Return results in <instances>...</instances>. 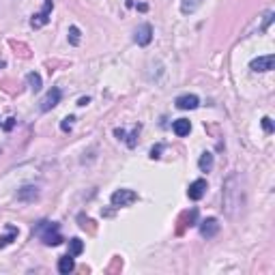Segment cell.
I'll return each mask as SVG.
<instances>
[{
	"label": "cell",
	"instance_id": "obj_1",
	"mask_svg": "<svg viewBox=\"0 0 275 275\" xmlns=\"http://www.w3.org/2000/svg\"><path fill=\"white\" fill-rule=\"evenodd\" d=\"M241 177L232 174L223 185V209L230 217H239L245 209V187L241 185Z\"/></svg>",
	"mask_w": 275,
	"mask_h": 275
},
{
	"label": "cell",
	"instance_id": "obj_2",
	"mask_svg": "<svg viewBox=\"0 0 275 275\" xmlns=\"http://www.w3.org/2000/svg\"><path fill=\"white\" fill-rule=\"evenodd\" d=\"M37 234L41 237V241L45 243V245H60V243H63V234H60V230H58L56 223L39 221Z\"/></svg>",
	"mask_w": 275,
	"mask_h": 275
},
{
	"label": "cell",
	"instance_id": "obj_3",
	"mask_svg": "<svg viewBox=\"0 0 275 275\" xmlns=\"http://www.w3.org/2000/svg\"><path fill=\"white\" fill-rule=\"evenodd\" d=\"M136 200H138V193L134 189H116L110 198V202L114 207H129V205H134Z\"/></svg>",
	"mask_w": 275,
	"mask_h": 275
},
{
	"label": "cell",
	"instance_id": "obj_4",
	"mask_svg": "<svg viewBox=\"0 0 275 275\" xmlns=\"http://www.w3.org/2000/svg\"><path fill=\"white\" fill-rule=\"evenodd\" d=\"M52 9H54V3H52V0H45V7H43L39 13L33 15V19H30V26H33V28H43V26L49 22Z\"/></svg>",
	"mask_w": 275,
	"mask_h": 275
},
{
	"label": "cell",
	"instance_id": "obj_5",
	"mask_svg": "<svg viewBox=\"0 0 275 275\" xmlns=\"http://www.w3.org/2000/svg\"><path fill=\"white\" fill-rule=\"evenodd\" d=\"M134 41L138 45H142V47L148 45L153 41V26L151 24H140L136 28V33H134Z\"/></svg>",
	"mask_w": 275,
	"mask_h": 275
},
{
	"label": "cell",
	"instance_id": "obj_6",
	"mask_svg": "<svg viewBox=\"0 0 275 275\" xmlns=\"http://www.w3.org/2000/svg\"><path fill=\"white\" fill-rule=\"evenodd\" d=\"M60 104V88H52L47 90V95L41 99V106H39V110L41 112H49L52 108H56Z\"/></svg>",
	"mask_w": 275,
	"mask_h": 275
},
{
	"label": "cell",
	"instance_id": "obj_7",
	"mask_svg": "<svg viewBox=\"0 0 275 275\" xmlns=\"http://www.w3.org/2000/svg\"><path fill=\"white\" fill-rule=\"evenodd\" d=\"M219 232V221L215 217H209L205 221H200V234L202 239H213Z\"/></svg>",
	"mask_w": 275,
	"mask_h": 275
},
{
	"label": "cell",
	"instance_id": "obj_8",
	"mask_svg": "<svg viewBox=\"0 0 275 275\" xmlns=\"http://www.w3.org/2000/svg\"><path fill=\"white\" fill-rule=\"evenodd\" d=\"M273 63H275V58H273L271 54L258 56V58H254L252 63H249V69H252V71H271V69H273Z\"/></svg>",
	"mask_w": 275,
	"mask_h": 275
},
{
	"label": "cell",
	"instance_id": "obj_9",
	"mask_svg": "<svg viewBox=\"0 0 275 275\" xmlns=\"http://www.w3.org/2000/svg\"><path fill=\"white\" fill-rule=\"evenodd\" d=\"M205 193H207V181H202V179L193 181L191 185H189V189H187L189 200H200L202 196H205Z\"/></svg>",
	"mask_w": 275,
	"mask_h": 275
},
{
	"label": "cell",
	"instance_id": "obj_10",
	"mask_svg": "<svg viewBox=\"0 0 275 275\" xmlns=\"http://www.w3.org/2000/svg\"><path fill=\"white\" fill-rule=\"evenodd\" d=\"M200 104V99L196 95H181L177 97V108L179 110H196Z\"/></svg>",
	"mask_w": 275,
	"mask_h": 275
},
{
	"label": "cell",
	"instance_id": "obj_11",
	"mask_svg": "<svg viewBox=\"0 0 275 275\" xmlns=\"http://www.w3.org/2000/svg\"><path fill=\"white\" fill-rule=\"evenodd\" d=\"M37 198H39V189L33 187V185H26V187H22L17 191V200L19 202H35Z\"/></svg>",
	"mask_w": 275,
	"mask_h": 275
},
{
	"label": "cell",
	"instance_id": "obj_12",
	"mask_svg": "<svg viewBox=\"0 0 275 275\" xmlns=\"http://www.w3.org/2000/svg\"><path fill=\"white\" fill-rule=\"evenodd\" d=\"M172 131H174L179 138H185V136H189V131H191V123L187 118H179V120L172 123Z\"/></svg>",
	"mask_w": 275,
	"mask_h": 275
},
{
	"label": "cell",
	"instance_id": "obj_13",
	"mask_svg": "<svg viewBox=\"0 0 275 275\" xmlns=\"http://www.w3.org/2000/svg\"><path fill=\"white\" fill-rule=\"evenodd\" d=\"M202 3H205V0H181V13H183V15L196 13L198 9L202 7Z\"/></svg>",
	"mask_w": 275,
	"mask_h": 275
},
{
	"label": "cell",
	"instance_id": "obj_14",
	"mask_svg": "<svg viewBox=\"0 0 275 275\" xmlns=\"http://www.w3.org/2000/svg\"><path fill=\"white\" fill-rule=\"evenodd\" d=\"M73 269H76V260H73V256H71V254H67V256H63V258L58 260V273L69 275Z\"/></svg>",
	"mask_w": 275,
	"mask_h": 275
},
{
	"label": "cell",
	"instance_id": "obj_15",
	"mask_svg": "<svg viewBox=\"0 0 275 275\" xmlns=\"http://www.w3.org/2000/svg\"><path fill=\"white\" fill-rule=\"evenodd\" d=\"M84 252V243L82 241H80V239H71L69 241V254H71V256H80V254H82Z\"/></svg>",
	"mask_w": 275,
	"mask_h": 275
},
{
	"label": "cell",
	"instance_id": "obj_16",
	"mask_svg": "<svg viewBox=\"0 0 275 275\" xmlns=\"http://www.w3.org/2000/svg\"><path fill=\"white\" fill-rule=\"evenodd\" d=\"M198 168H200L202 172H209V170L213 168V155H211V153H202V157H200V161H198Z\"/></svg>",
	"mask_w": 275,
	"mask_h": 275
},
{
	"label": "cell",
	"instance_id": "obj_17",
	"mask_svg": "<svg viewBox=\"0 0 275 275\" xmlns=\"http://www.w3.org/2000/svg\"><path fill=\"white\" fill-rule=\"evenodd\" d=\"M26 80H28V86L33 90H41V76H39V73H35V71H33V73H28Z\"/></svg>",
	"mask_w": 275,
	"mask_h": 275
},
{
	"label": "cell",
	"instance_id": "obj_18",
	"mask_svg": "<svg viewBox=\"0 0 275 275\" xmlns=\"http://www.w3.org/2000/svg\"><path fill=\"white\" fill-rule=\"evenodd\" d=\"M15 237H17V228L9 226V234H5V237H0V247H7L9 243H11Z\"/></svg>",
	"mask_w": 275,
	"mask_h": 275
},
{
	"label": "cell",
	"instance_id": "obj_19",
	"mask_svg": "<svg viewBox=\"0 0 275 275\" xmlns=\"http://www.w3.org/2000/svg\"><path fill=\"white\" fill-rule=\"evenodd\" d=\"M69 43L71 45H80V28L78 26L69 28Z\"/></svg>",
	"mask_w": 275,
	"mask_h": 275
},
{
	"label": "cell",
	"instance_id": "obj_20",
	"mask_svg": "<svg viewBox=\"0 0 275 275\" xmlns=\"http://www.w3.org/2000/svg\"><path fill=\"white\" fill-rule=\"evenodd\" d=\"M262 129L267 131V134H271V131H273V123H271V118H269V116H264V118H262Z\"/></svg>",
	"mask_w": 275,
	"mask_h": 275
},
{
	"label": "cell",
	"instance_id": "obj_21",
	"mask_svg": "<svg viewBox=\"0 0 275 275\" xmlns=\"http://www.w3.org/2000/svg\"><path fill=\"white\" fill-rule=\"evenodd\" d=\"M73 120H76L73 116H69V118H65V123H63V129H65V131H67V129H71V125H73Z\"/></svg>",
	"mask_w": 275,
	"mask_h": 275
}]
</instances>
